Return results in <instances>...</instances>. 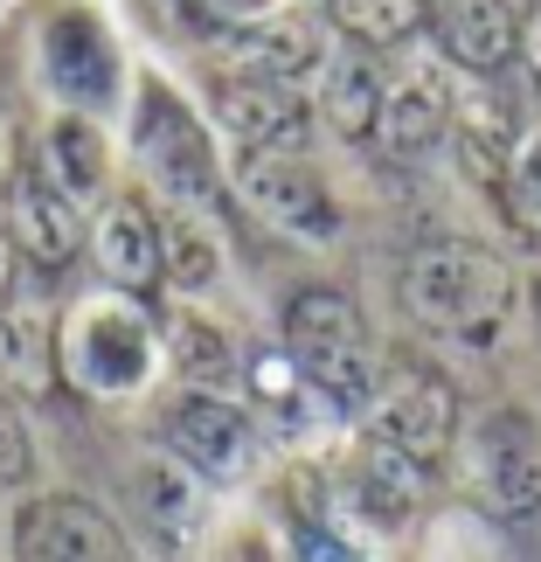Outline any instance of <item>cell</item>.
<instances>
[{
    "instance_id": "cell-9",
    "label": "cell",
    "mask_w": 541,
    "mask_h": 562,
    "mask_svg": "<svg viewBox=\"0 0 541 562\" xmlns=\"http://www.w3.org/2000/svg\"><path fill=\"white\" fill-rule=\"evenodd\" d=\"M424 35L459 77H507L521 63V8L514 0H430Z\"/></svg>"
},
{
    "instance_id": "cell-11",
    "label": "cell",
    "mask_w": 541,
    "mask_h": 562,
    "mask_svg": "<svg viewBox=\"0 0 541 562\" xmlns=\"http://www.w3.org/2000/svg\"><path fill=\"white\" fill-rule=\"evenodd\" d=\"M91 265L98 278L112 292H160L167 285V244H160V215L139 202V194H112V202L98 209V223H91Z\"/></svg>"
},
{
    "instance_id": "cell-19",
    "label": "cell",
    "mask_w": 541,
    "mask_h": 562,
    "mask_svg": "<svg viewBox=\"0 0 541 562\" xmlns=\"http://www.w3.org/2000/svg\"><path fill=\"white\" fill-rule=\"evenodd\" d=\"M388 98V70H382V49L340 35L327 56H319V112L340 139H368L375 133V112Z\"/></svg>"
},
{
    "instance_id": "cell-5",
    "label": "cell",
    "mask_w": 541,
    "mask_h": 562,
    "mask_svg": "<svg viewBox=\"0 0 541 562\" xmlns=\"http://www.w3.org/2000/svg\"><path fill=\"white\" fill-rule=\"evenodd\" d=\"M133 154L154 175V188L167 194V209H223V167H215V139L167 83L146 77L133 98Z\"/></svg>"
},
{
    "instance_id": "cell-15",
    "label": "cell",
    "mask_w": 541,
    "mask_h": 562,
    "mask_svg": "<svg viewBox=\"0 0 541 562\" xmlns=\"http://www.w3.org/2000/svg\"><path fill=\"white\" fill-rule=\"evenodd\" d=\"M327 42L306 14H264V21H244V29L215 35V77H250V83H292L319 70Z\"/></svg>"
},
{
    "instance_id": "cell-22",
    "label": "cell",
    "mask_w": 541,
    "mask_h": 562,
    "mask_svg": "<svg viewBox=\"0 0 541 562\" xmlns=\"http://www.w3.org/2000/svg\"><path fill=\"white\" fill-rule=\"evenodd\" d=\"M244 382H250V409H264L257 424H278L285 438H298V430H306L319 409H327V403L306 389V375L292 369L285 348H278V355H250V361H244ZM327 417H334V409H327Z\"/></svg>"
},
{
    "instance_id": "cell-23",
    "label": "cell",
    "mask_w": 541,
    "mask_h": 562,
    "mask_svg": "<svg viewBox=\"0 0 541 562\" xmlns=\"http://www.w3.org/2000/svg\"><path fill=\"white\" fill-rule=\"evenodd\" d=\"M133 493H139L146 521H154V535H167V542H188L194 521H202V480L181 459H146L133 472Z\"/></svg>"
},
{
    "instance_id": "cell-13",
    "label": "cell",
    "mask_w": 541,
    "mask_h": 562,
    "mask_svg": "<svg viewBox=\"0 0 541 562\" xmlns=\"http://www.w3.org/2000/svg\"><path fill=\"white\" fill-rule=\"evenodd\" d=\"M514 146H521V104L500 77H465L451 83V154L480 188H500Z\"/></svg>"
},
{
    "instance_id": "cell-6",
    "label": "cell",
    "mask_w": 541,
    "mask_h": 562,
    "mask_svg": "<svg viewBox=\"0 0 541 562\" xmlns=\"http://www.w3.org/2000/svg\"><path fill=\"white\" fill-rule=\"evenodd\" d=\"M368 438H382L388 451H403V459L417 465H438L451 459V445H459V389H451L444 369H430V361H388L375 375V396L361 409Z\"/></svg>"
},
{
    "instance_id": "cell-31",
    "label": "cell",
    "mask_w": 541,
    "mask_h": 562,
    "mask_svg": "<svg viewBox=\"0 0 541 562\" xmlns=\"http://www.w3.org/2000/svg\"><path fill=\"white\" fill-rule=\"evenodd\" d=\"M521 70L541 83V0H528V8H521Z\"/></svg>"
},
{
    "instance_id": "cell-7",
    "label": "cell",
    "mask_w": 541,
    "mask_h": 562,
    "mask_svg": "<svg viewBox=\"0 0 541 562\" xmlns=\"http://www.w3.org/2000/svg\"><path fill=\"white\" fill-rule=\"evenodd\" d=\"M167 459H181L202 486H244L264 465V424L250 403L223 396V389H188L167 403Z\"/></svg>"
},
{
    "instance_id": "cell-30",
    "label": "cell",
    "mask_w": 541,
    "mask_h": 562,
    "mask_svg": "<svg viewBox=\"0 0 541 562\" xmlns=\"http://www.w3.org/2000/svg\"><path fill=\"white\" fill-rule=\"evenodd\" d=\"M14 175H21V119H14V104L0 98V202H8Z\"/></svg>"
},
{
    "instance_id": "cell-8",
    "label": "cell",
    "mask_w": 541,
    "mask_h": 562,
    "mask_svg": "<svg viewBox=\"0 0 541 562\" xmlns=\"http://www.w3.org/2000/svg\"><path fill=\"white\" fill-rule=\"evenodd\" d=\"M236 194H244V209L264 223L271 236H285V244H334L340 236V202L327 175H313L306 160L292 154H244L236 160Z\"/></svg>"
},
{
    "instance_id": "cell-1",
    "label": "cell",
    "mask_w": 541,
    "mask_h": 562,
    "mask_svg": "<svg viewBox=\"0 0 541 562\" xmlns=\"http://www.w3.org/2000/svg\"><path fill=\"white\" fill-rule=\"evenodd\" d=\"M167 369V334L146 299L133 292H83L70 299V313L56 319V375L63 389L91 403H133L154 389V375Z\"/></svg>"
},
{
    "instance_id": "cell-24",
    "label": "cell",
    "mask_w": 541,
    "mask_h": 562,
    "mask_svg": "<svg viewBox=\"0 0 541 562\" xmlns=\"http://www.w3.org/2000/svg\"><path fill=\"white\" fill-rule=\"evenodd\" d=\"M334 29L368 49H403L409 35H424V8L430 0H327Z\"/></svg>"
},
{
    "instance_id": "cell-4",
    "label": "cell",
    "mask_w": 541,
    "mask_h": 562,
    "mask_svg": "<svg viewBox=\"0 0 541 562\" xmlns=\"http://www.w3.org/2000/svg\"><path fill=\"white\" fill-rule=\"evenodd\" d=\"M459 465L465 493L486 521L528 528L541 521V417L528 403H493L472 424H459Z\"/></svg>"
},
{
    "instance_id": "cell-28",
    "label": "cell",
    "mask_w": 541,
    "mask_h": 562,
    "mask_svg": "<svg viewBox=\"0 0 541 562\" xmlns=\"http://www.w3.org/2000/svg\"><path fill=\"white\" fill-rule=\"evenodd\" d=\"M292 562H368V549L334 521V514L292 501Z\"/></svg>"
},
{
    "instance_id": "cell-10",
    "label": "cell",
    "mask_w": 541,
    "mask_h": 562,
    "mask_svg": "<svg viewBox=\"0 0 541 562\" xmlns=\"http://www.w3.org/2000/svg\"><path fill=\"white\" fill-rule=\"evenodd\" d=\"M368 146H375L382 160H396V167L438 160L444 146H451V83L430 70V63L388 77V98H382V112H375Z\"/></svg>"
},
{
    "instance_id": "cell-18",
    "label": "cell",
    "mask_w": 541,
    "mask_h": 562,
    "mask_svg": "<svg viewBox=\"0 0 541 562\" xmlns=\"http://www.w3.org/2000/svg\"><path fill=\"white\" fill-rule=\"evenodd\" d=\"M424 472L430 465L388 451L382 438H361V451L348 459V501L361 507L368 528H403V521H417L424 501H430V480H424Z\"/></svg>"
},
{
    "instance_id": "cell-3",
    "label": "cell",
    "mask_w": 541,
    "mask_h": 562,
    "mask_svg": "<svg viewBox=\"0 0 541 562\" xmlns=\"http://www.w3.org/2000/svg\"><path fill=\"white\" fill-rule=\"evenodd\" d=\"M278 348L292 355V369L306 375V389L334 417H361L368 396H375V334H368L361 306L340 285H306L292 292L285 319H278Z\"/></svg>"
},
{
    "instance_id": "cell-21",
    "label": "cell",
    "mask_w": 541,
    "mask_h": 562,
    "mask_svg": "<svg viewBox=\"0 0 541 562\" xmlns=\"http://www.w3.org/2000/svg\"><path fill=\"white\" fill-rule=\"evenodd\" d=\"M0 389L8 396H56V319L42 306H0Z\"/></svg>"
},
{
    "instance_id": "cell-32",
    "label": "cell",
    "mask_w": 541,
    "mask_h": 562,
    "mask_svg": "<svg viewBox=\"0 0 541 562\" xmlns=\"http://www.w3.org/2000/svg\"><path fill=\"white\" fill-rule=\"evenodd\" d=\"M14 285H21V250H14V236L0 229V306L14 299Z\"/></svg>"
},
{
    "instance_id": "cell-14",
    "label": "cell",
    "mask_w": 541,
    "mask_h": 562,
    "mask_svg": "<svg viewBox=\"0 0 541 562\" xmlns=\"http://www.w3.org/2000/svg\"><path fill=\"white\" fill-rule=\"evenodd\" d=\"M14 236V250H21V265H35V271H70L83 244H91V229H83V209L70 202V194H56L49 181L35 175V167H21L14 188H8V223H0Z\"/></svg>"
},
{
    "instance_id": "cell-25",
    "label": "cell",
    "mask_w": 541,
    "mask_h": 562,
    "mask_svg": "<svg viewBox=\"0 0 541 562\" xmlns=\"http://www.w3.org/2000/svg\"><path fill=\"white\" fill-rule=\"evenodd\" d=\"M229 361H236V348H229L223 327H208V319H194V313H181L174 327H167V369H181L194 389L229 382Z\"/></svg>"
},
{
    "instance_id": "cell-20",
    "label": "cell",
    "mask_w": 541,
    "mask_h": 562,
    "mask_svg": "<svg viewBox=\"0 0 541 562\" xmlns=\"http://www.w3.org/2000/svg\"><path fill=\"white\" fill-rule=\"evenodd\" d=\"M35 175L49 181L56 194H70L77 209H104L112 202V146H104V133L83 112L56 119L49 133H42V154H35Z\"/></svg>"
},
{
    "instance_id": "cell-16",
    "label": "cell",
    "mask_w": 541,
    "mask_h": 562,
    "mask_svg": "<svg viewBox=\"0 0 541 562\" xmlns=\"http://www.w3.org/2000/svg\"><path fill=\"white\" fill-rule=\"evenodd\" d=\"M215 125L244 154H292L313 125V104L298 83H250V77H215Z\"/></svg>"
},
{
    "instance_id": "cell-29",
    "label": "cell",
    "mask_w": 541,
    "mask_h": 562,
    "mask_svg": "<svg viewBox=\"0 0 541 562\" xmlns=\"http://www.w3.org/2000/svg\"><path fill=\"white\" fill-rule=\"evenodd\" d=\"M35 472V445H29V424H21V403L0 389V486H21Z\"/></svg>"
},
{
    "instance_id": "cell-2",
    "label": "cell",
    "mask_w": 541,
    "mask_h": 562,
    "mask_svg": "<svg viewBox=\"0 0 541 562\" xmlns=\"http://www.w3.org/2000/svg\"><path fill=\"white\" fill-rule=\"evenodd\" d=\"M396 306L430 340L493 348L514 319V265L480 244H424L396 271Z\"/></svg>"
},
{
    "instance_id": "cell-17",
    "label": "cell",
    "mask_w": 541,
    "mask_h": 562,
    "mask_svg": "<svg viewBox=\"0 0 541 562\" xmlns=\"http://www.w3.org/2000/svg\"><path fill=\"white\" fill-rule=\"evenodd\" d=\"M42 70H49V91L63 104H77V112H91V104L112 98V77H119V49L112 35L98 29V14L83 8H63L42 21Z\"/></svg>"
},
{
    "instance_id": "cell-26",
    "label": "cell",
    "mask_w": 541,
    "mask_h": 562,
    "mask_svg": "<svg viewBox=\"0 0 541 562\" xmlns=\"http://www.w3.org/2000/svg\"><path fill=\"white\" fill-rule=\"evenodd\" d=\"M160 244H167V285H181V292L215 285V271H223V250L208 244V229L194 223L188 209H167V215H160Z\"/></svg>"
},
{
    "instance_id": "cell-12",
    "label": "cell",
    "mask_w": 541,
    "mask_h": 562,
    "mask_svg": "<svg viewBox=\"0 0 541 562\" xmlns=\"http://www.w3.org/2000/svg\"><path fill=\"white\" fill-rule=\"evenodd\" d=\"M14 562H125V542L104 507L77 493H42L14 521Z\"/></svg>"
},
{
    "instance_id": "cell-27",
    "label": "cell",
    "mask_w": 541,
    "mask_h": 562,
    "mask_svg": "<svg viewBox=\"0 0 541 562\" xmlns=\"http://www.w3.org/2000/svg\"><path fill=\"white\" fill-rule=\"evenodd\" d=\"M500 202L514 215V229L541 244V133H521V146H514V160L500 175Z\"/></svg>"
}]
</instances>
